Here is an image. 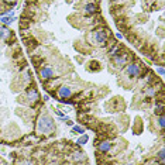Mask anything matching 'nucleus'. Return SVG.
<instances>
[{"label":"nucleus","mask_w":165,"mask_h":165,"mask_svg":"<svg viewBox=\"0 0 165 165\" xmlns=\"http://www.w3.org/2000/svg\"><path fill=\"white\" fill-rule=\"evenodd\" d=\"M92 40L95 42L96 45H100V47H104L106 42H107V34H106V30H102V28H97L93 31V35H92Z\"/></svg>","instance_id":"2"},{"label":"nucleus","mask_w":165,"mask_h":165,"mask_svg":"<svg viewBox=\"0 0 165 165\" xmlns=\"http://www.w3.org/2000/svg\"><path fill=\"white\" fill-rule=\"evenodd\" d=\"M83 13L86 14V16H91V14H95L96 12H97V4L93 3V2H89V3H86L85 6H83Z\"/></svg>","instance_id":"6"},{"label":"nucleus","mask_w":165,"mask_h":165,"mask_svg":"<svg viewBox=\"0 0 165 165\" xmlns=\"http://www.w3.org/2000/svg\"><path fill=\"white\" fill-rule=\"evenodd\" d=\"M157 157H158V160H160L161 162H165V150L164 148H161L160 151H158Z\"/></svg>","instance_id":"13"},{"label":"nucleus","mask_w":165,"mask_h":165,"mask_svg":"<svg viewBox=\"0 0 165 165\" xmlns=\"http://www.w3.org/2000/svg\"><path fill=\"white\" fill-rule=\"evenodd\" d=\"M38 75H40L41 81H48V79H51L52 76H54V71L51 69L48 65H45V66H42V68H40Z\"/></svg>","instance_id":"4"},{"label":"nucleus","mask_w":165,"mask_h":165,"mask_svg":"<svg viewBox=\"0 0 165 165\" xmlns=\"http://www.w3.org/2000/svg\"><path fill=\"white\" fill-rule=\"evenodd\" d=\"M157 72L160 75H161V76H164V68H162V66H160V68H157Z\"/></svg>","instance_id":"16"},{"label":"nucleus","mask_w":165,"mask_h":165,"mask_svg":"<svg viewBox=\"0 0 165 165\" xmlns=\"http://www.w3.org/2000/svg\"><path fill=\"white\" fill-rule=\"evenodd\" d=\"M158 126H160V127L161 128H164L165 127V117L164 116H160V117H158Z\"/></svg>","instance_id":"15"},{"label":"nucleus","mask_w":165,"mask_h":165,"mask_svg":"<svg viewBox=\"0 0 165 165\" xmlns=\"http://www.w3.org/2000/svg\"><path fill=\"white\" fill-rule=\"evenodd\" d=\"M128 59H130V55L128 54H120V55H117V57H113V61H114V64L117 66L126 65Z\"/></svg>","instance_id":"7"},{"label":"nucleus","mask_w":165,"mask_h":165,"mask_svg":"<svg viewBox=\"0 0 165 165\" xmlns=\"http://www.w3.org/2000/svg\"><path fill=\"white\" fill-rule=\"evenodd\" d=\"M116 37L119 38V40H121V38H123V35H121V34H120V33H117V34H116Z\"/></svg>","instance_id":"18"},{"label":"nucleus","mask_w":165,"mask_h":165,"mask_svg":"<svg viewBox=\"0 0 165 165\" xmlns=\"http://www.w3.org/2000/svg\"><path fill=\"white\" fill-rule=\"evenodd\" d=\"M58 96H59V100L61 102H64L65 99H69L71 96H72V89H71L69 86H59V89H58Z\"/></svg>","instance_id":"5"},{"label":"nucleus","mask_w":165,"mask_h":165,"mask_svg":"<svg viewBox=\"0 0 165 165\" xmlns=\"http://www.w3.org/2000/svg\"><path fill=\"white\" fill-rule=\"evenodd\" d=\"M97 150L100 153H109L111 150V143L110 141H102V143L97 144Z\"/></svg>","instance_id":"8"},{"label":"nucleus","mask_w":165,"mask_h":165,"mask_svg":"<svg viewBox=\"0 0 165 165\" xmlns=\"http://www.w3.org/2000/svg\"><path fill=\"white\" fill-rule=\"evenodd\" d=\"M72 133L74 134H83L85 133V128L82 126H72Z\"/></svg>","instance_id":"12"},{"label":"nucleus","mask_w":165,"mask_h":165,"mask_svg":"<svg viewBox=\"0 0 165 165\" xmlns=\"http://www.w3.org/2000/svg\"><path fill=\"white\" fill-rule=\"evenodd\" d=\"M10 34V31H8L7 28H4V27H0V38H6Z\"/></svg>","instance_id":"14"},{"label":"nucleus","mask_w":165,"mask_h":165,"mask_svg":"<svg viewBox=\"0 0 165 165\" xmlns=\"http://www.w3.org/2000/svg\"><path fill=\"white\" fill-rule=\"evenodd\" d=\"M42 99L47 102V100H50V96H48V95H44V96H42Z\"/></svg>","instance_id":"17"},{"label":"nucleus","mask_w":165,"mask_h":165,"mask_svg":"<svg viewBox=\"0 0 165 165\" xmlns=\"http://www.w3.org/2000/svg\"><path fill=\"white\" fill-rule=\"evenodd\" d=\"M37 130L38 133H44V134H52L55 131V124L54 120L50 116H41L37 121Z\"/></svg>","instance_id":"1"},{"label":"nucleus","mask_w":165,"mask_h":165,"mask_svg":"<svg viewBox=\"0 0 165 165\" xmlns=\"http://www.w3.org/2000/svg\"><path fill=\"white\" fill-rule=\"evenodd\" d=\"M27 96H28V99L33 100V102H37V100L40 99V95H38V92L35 91L34 87H31V89L27 91Z\"/></svg>","instance_id":"9"},{"label":"nucleus","mask_w":165,"mask_h":165,"mask_svg":"<svg viewBox=\"0 0 165 165\" xmlns=\"http://www.w3.org/2000/svg\"><path fill=\"white\" fill-rule=\"evenodd\" d=\"M87 140H89V136L83 133V134H81V137H79L78 140H76V144H78V145H83V144H86V143H87Z\"/></svg>","instance_id":"11"},{"label":"nucleus","mask_w":165,"mask_h":165,"mask_svg":"<svg viewBox=\"0 0 165 165\" xmlns=\"http://www.w3.org/2000/svg\"><path fill=\"white\" fill-rule=\"evenodd\" d=\"M141 71H143V69H141V66L138 65V64H128L126 72H127L128 76H131V78H137V76H140Z\"/></svg>","instance_id":"3"},{"label":"nucleus","mask_w":165,"mask_h":165,"mask_svg":"<svg viewBox=\"0 0 165 165\" xmlns=\"http://www.w3.org/2000/svg\"><path fill=\"white\" fill-rule=\"evenodd\" d=\"M14 20H16V18L13 17V12L8 13V16H3L2 18H0V21H2V23H4V24H12Z\"/></svg>","instance_id":"10"}]
</instances>
